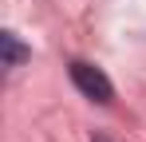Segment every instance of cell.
I'll list each match as a JSON object with an SVG mask.
<instances>
[{
	"instance_id": "cell-1",
	"label": "cell",
	"mask_w": 146,
	"mask_h": 142,
	"mask_svg": "<svg viewBox=\"0 0 146 142\" xmlns=\"http://www.w3.org/2000/svg\"><path fill=\"white\" fill-rule=\"evenodd\" d=\"M67 75H71V83L79 87V95H87L91 103H111L115 99V83L107 79V71L95 67V63H87V59H71V67H67Z\"/></svg>"
},
{
	"instance_id": "cell-2",
	"label": "cell",
	"mask_w": 146,
	"mask_h": 142,
	"mask_svg": "<svg viewBox=\"0 0 146 142\" xmlns=\"http://www.w3.org/2000/svg\"><path fill=\"white\" fill-rule=\"evenodd\" d=\"M0 47H4V67H8V71H16L28 55H32V51L16 40V32H0Z\"/></svg>"
}]
</instances>
